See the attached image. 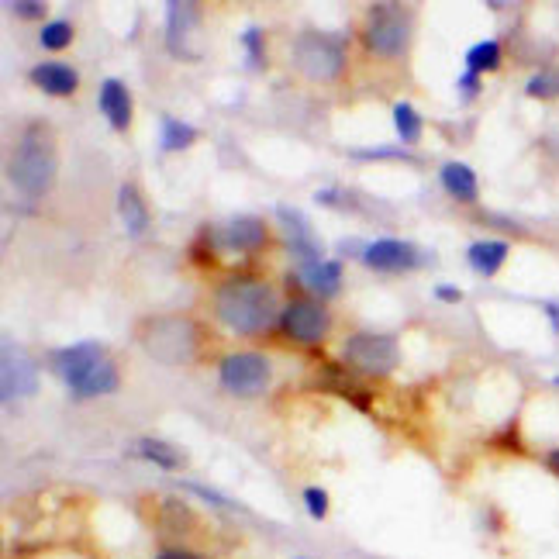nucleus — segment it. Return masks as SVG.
<instances>
[{
	"label": "nucleus",
	"instance_id": "nucleus-34",
	"mask_svg": "<svg viewBox=\"0 0 559 559\" xmlns=\"http://www.w3.org/2000/svg\"><path fill=\"white\" fill-rule=\"evenodd\" d=\"M187 490H194V494H197V497H201V501H208V504H214V508H232V501H228V497L214 494V490H208V487H201V484H187Z\"/></svg>",
	"mask_w": 559,
	"mask_h": 559
},
{
	"label": "nucleus",
	"instance_id": "nucleus-26",
	"mask_svg": "<svg viewBox=\"0 0 559 559\" xmlns=\"http://www.w3.org/2000/svg\"><path fill=\"white\" fill-rule=\"evenodd\" d=\"M394 125H397V135H401L404 145L421 142V118H418V111L411 104H397L394 107Z\"/></svg>",
	"mask_w": 559,
	"mask_h": 559
},
{
	"label": "nucleus",
	"instance_id": "nucleus-39",
	"mask_svg": "<svg viewBox=\"0 0 559 559\" xmlns=\"http://www.w3.org/2000/svg\"><path fill=\"white\" fill-rule=\"evenodd\" d=\"M156 559H201V556L187 553V549H166V553H159Z\"/></svg>",
	"mask_w": 559,
	"mask_h": 559
},
{
	"label": "nucleus",
	"instance_id": "nucleus-29",
	"mask_svg": "<svg viewBox=\"0 0 559 559\" xmlns=\"http://www.w3.org/2000/svg\"><path fill=\"white\" fill-rule=\"evenodd\" d=\"M242 45H245V56H249V66H252V70H259V66L266 63V56H263V32H259L256 25L245 28Z\"/></svg>",
	"mask_w": 559,
	"mask_h": 559
},
{
	"label": "nucleus",
	"instance_id": "nucleus-12",
	"mask_svg": "<svg viewBox=\"0 0 559 559\" xmlns=\"http://www.w3.org/2000/svg\"><path fill=\"white\" fill-rule=\"evenodd\" d=\"M277 218H280V225L287 228V245L294 249V256H297V270H301V266L325 263L304 214H297V211H290V208H277Z\"/></svg>",
	"mask_w": 559,
	"mask_h": 559
},
{
	"label": "nucleus",
	"instance_id": "nucleus-21",
	"mask_svg": "<svg viewBox=\"0 0 559 559\" xmlns=\"http://www.w3.org/2000/svg\"><path fill=\"white\" fill-rule=\"evenodd\" d=\"M501 63H504V49L497 38H484V42H477L473 49H466V73H473V76L497 73Z\"/></svg>",
	"mask_w": 559,
	"mask_h": 559
},
{
	"label": "nucleus",
	"instance_id": "nucleus-3",
	"mask_svg": "<svg viewBox=\"0 0 559 559\" xmlns=\"http://www.w3.org/2000/svg\"><path fill=\"white\" fill-rule=\"evenodd\" d=\"M294 66L315 83H335L346 70V38L328 32H301L294 42Z\"/></svg>",
	"mask_w": 559,
	"mask_h": 559
},
{
	"label": "nucleus",
	"instance_id": "nucleus-35",
	"mask_svg": "<svg viewBox=\"0 0 559 559\" xmlns=\"http://www.w3.org/2000/svg\"><path fill=\"white\" fill-rule=\"evenodd\" d=\"M435 297H439V301H446V304H459V301H463V290L453 287V283H439V287H435Z\"/></svg>",
	"mask_w": 559,
	"mask_h": 559
},
{
	"label": "nucleus",
	"instance_id": "nucleus-17",
	"mask_svg": "<svg viewBox=\"0 0 559 559\" xmlns=\"http://www.w3.org/2000/svg\"><path fill=\"white\" fill-rule=\"evenodd\" d=\"M294 277L301 280V287H308L311 294L332 297V294H339V287H342V263L339 259H325V263H315V266H301Z\"/></svg>",
	"mask_w": 559,
	"mask_h": 559
},
{
	"label": "nucleus",
	"instance_id": "nucleus-36",
	"mask_svg": "<svg viewBox=\"0 0 559 559\" xmlns=\"http://www.w3.org/2000/svg\"><path fill=\"white\" fill-rule=\"evenodd\" d=\"M459 94L477 97V94H480V76H473V73H463V76H459Z\"/></svg>",
	"mask_w": 559,
	"mask_h": 559
},
{
	"label": "nucleus",
	"instance_id": "nucleus-8",
	"mask_svg": "<svg viewBox=\"0 0 559 559\" xmlns=\"http://www.w3.org/2000/svg\"><path fill=\"white\" fill-rule=\"evenodd\" d=\"M328 328H332V318H328V311L321 308L318 301H311V297H297V301H290L287 308L280 311V332L287 335V339L301 342V346H315L328 335Z\"/></svg>",
	"mask_w": 559,
	"mask_h": 559
},
{
	"label": "nucleus",
	"instance_id": "nucleus-20",
	"mask_svg": "<svg viewBox=\"0 0 559 559\" xmlns=\"http://www.w3.org/2000/svg\"><path fill=\"white\" fill-rule=\"evenodd\" d=\"M118 211H121V221H125L128 235H145V228H149V211H145L139 190L132 187V183H125V187L118 190Z\"/></svg>",
	"mask_w": 559,
	"mask_h": 559
},
{
	"label": "nucleus",
	"instance_id": "nucleus-9",
	"mask_svg": "<svg viewBox=\"0 0 559 559\" xmlns=\"http://www.w3.org/2000/svg\"><path fill=\"white\" fill-rule=\"evenodd\" d=\"M52 370H56V377L63 380L66 387H70V394L76 387L83 384V380L90 377V373L97 370V366L107 359L104 346H97V342H80V346H66V349H56L52 352Z\"/></svg>",
	"mask_w": 559,
	"mask_h": 559
},
{
	"label": "nucleus",
	"instance_id": "nucleus-4",
	"mask_svg": "<svg viewBox=\"0 0 559 559\" xmlns=\"http://www.w3.org/2000/svg\"><path fill=\"white\" fill-rule=\"evenodd\" d=\"M145 352L159 363H190L197 356V325L187 318H152L139 332Z\"/></svg>",
	"mask_w": 559,
	"mask_h": 559
},
{
	"label": "nucleus",
	"instance_id": "nucleus-13",
	"mask_svg": "<svg viewBox=\"0 0 559 559\" xmlns=\"http://www.w3.org/2000/svg\"><path fill=\"white\" fill-rule=\"evenodd\" d=\"M363 263L380 273L411 270V266L418 263V252H415V245H408L401 239H377L363 249Z\"/></svg>",
	"mask_w": 559,
	"mask_h": 559
},
{
	"label": "nucleus",
	"instance_id": "nucleus-33",
	"mask_svg": "<svg viewBox=\"0 0 559 559\" xmlns=\"http://www.w3.org/2000/svg\"><path fill=\"white\" fill-rule=\"evenodd\" d=\"M352 159H411L408 152H401V149H356L352 152Z\"/></svg>",
	"mask_w": 559,
	"mask_h": 559
},
{
	"label": "nucleus",
	"instance_id": "nucleus-7",
	"mask_svg": "<svg viewBox=\"0 0 559 559\" xmlns=\"http://www.w3.org/2000/svg\"><path fill=\"white\" fill-rule=\"evenodd\" d=\"M270 359L259 352H228L218 366V380L228 394L235 397H256L270 387Z\"/></svg>",
	"mask_w": 559,
	"mask_h": 559
},
{
	"label": "nucleus",
	"instance_id": "nucleus-10",
	"mask_svg": "<svg viewBox=\"0 0 559 559\" xmlns=\"http://www.w3.org/2000/svg\"><path fill=\"white\" fill-rule=\"evenodd\" d=\"M38 390V370L28 359L25 349H18L14 342H4V401L14 397H32Z\"/></svg>",
	"mask_w": 559,
	"mask_h": 559
},
{
	"label": "nucleus",
	"instance_id": "nucleus-11",
	"mask_svg": "<svg viewBox=\"0 0 559 559\" xmlns=\"http://www.w3.org/2000/svg\"><path fill=\"white\" fill-rule=\"evenodd\" d=\"M197 21H201L197 4H180V0H173V4L166 7V42H170V52L176 59H194L190 38H194Z\"/></svg>",
	"mask_w": 559,
	"mask_h": 559
},
{
	"label": "nucleus",
	"instance_id": "nucleus-6",
	"mask_svg": "<svg viewBox=\"0 0 559 559\" xmlns=\"http://www.w3.org/2000/svg\"><path fill=\"white\" fill-rule=\"evenodd\" d=\"M342 363L356 377H387L401 363V349L390 335L377 332H356L342 346Z\"/></svg>",
	"mask_w": 559,
	"mask_h": 559
},
{
	"label": "nucleus",
	"instance_id": "nucleus-18",
	"mask_svg": "<svg viewBox=\"0 0 559 559\" xmlns=\"http://www.w3.org/2000/svg\"><path fill=\"white\" fill-rule=\"evenodd\" d=\"M439 180H442V187H446V194L453 197V201H459V204H477L480 183H477V173H473L466 163H446L439 170Z\"/></svg>",
	"mask_w": 559,
	"mask_h": 559
},
{
	"label": "nucleus",
	"instance_id": "nucleus-5",
	"mask_svg": "<svg viewBox=\"0 0 559 559\" xmlns=\"http://www.w3.org/2000/svg\"><path fill=\"white\" fill-rule=\"evenodd\" d=\"M411 38V14L401 4H373L363 28V45L380 59L404 56Z\"/></svg>",
	"mask_w": 559,
	"mask_h": 559
},
{
	"label": "nucleus",
	"instance_id": "nucleus-28",
	"mask_svg": "<svg viewBox=\"0 0 559 559\" xmlns=\"http://www.w3.org/2000/svg\"><path fill=\"white\" fill-rule=\"evenodd\" d=\"M38 42L45 45V49H52V52H59V49H66V45L73 42V25L70 21H45V28H42V35H38Z\"/></svg>",
	"mask_w": 559,
	"mask_h": 559
},
{
	"label": "nucleus",
	"instance_id": "nucleus-37",
	"mask_svg": "<svg viewBox=\"0 0 559 559\" xmlns=\"http://www.w3.org/2000/svg\"><path fill=\"white\" fill-rule=\"evenodd\" d=\"M542 463H546V470L559 480V446H556V449H549V453L542 456Z\"/></svg>",
	"mask_w": 559,
	"mask_h": 559
},
{
	"label": "nucleus",
	"instance_id": "nucleus-1",
	"mask_svg": "<svg viewBox=\"0 0 559 559\" xmlns=\"http://www.w3.org/2000/svg\"><path fill=\"white\" fill-rule=\"evenodd\" d=\"M214 315L225 328L239 335H259L280 321L277 294L270 283L256 277H232L214 290Z\"/></svg>",
	"mask_w": 559,
	"mask_h": 559
},
{
	"label": "nucleus",
	"instance_id": "nucleus-19",
	"mask_svg": "<svg viewBox=\"0 0 559 559\" xmlns=\"http://www.w3.org/2000/svg\"><path fill=\"white\" fill-rule=\"evenodd\" d=\"M508 242L501 239H484V242H473L470 252H466V259H470L473 273H480V277H494L497 270L504 266V259H508Z\"/></svg>",
	"mask_w": 559,
	"mask_h": 559
},
{
	"label": "nucleus",
	"instance_id": "nucleus-27",
	"mask_svg": "<svg viewBox=\"0 0 559 559\" xmlns=\"http://www.w3.org/2000/svg\"><path fill=\"white\" fill-rule=\"evenodd\" d=\"M525 94L535 97V101H553V97H559V70H539L535 76H528Z\"/></svg>",
	"mask_w": 559,
	"mask_h": 559
},
{
	"label": "nucleus",
	"instance_id": "nucleus-16",
	"mask_svg": "<svg viewBox=\"0 0 559 559\" xmlns=\"http://www.w3.org/2000/svg\"><path fill=\"white\" fill-rule=\"evenodd\" d=\"M32 83L52 97H70L80 87V73L66 63H38L32 70Z\"/></svg>",
	"mask_w": 559,
	"mask_h": 559
},
{
	"label": "nucleus",
	"instance_id": "nucleus-24",
	"mask_svg": "<svg viewBox=\"0 0 559 559\" xmlns=\"http://www.w3.org/2000/svg\"><path fill=\"white\" fill-rule=\"evenodd\" d=\"M190 528H194V515H190L187 504H180L176 497H166L163 511H159V532H163L166 539H180Z\"/></svg>",
	"mask_w": 559,
	"mask_h": 559
},
{
	"label": "nucleus",
	"instance_id": "nucleus-15",
	"mask_svg": "<svg viewBox=\"0 0 559 559\" xmlns=\"http://www.w3.org/2000/svg\"><path fill=\"white\" fill-rule=\"evenodd\" d=\"M97 104H101V114L111 121L114 132H128V125H132V94H128L125 83H121V80H104Z\"/></svg>",
	"mask_w": 559,
	"mask_h": 559
},
{
	"label": "nucleus",
	"instance_id": "nucleus-40",
	"mask_svg": "<svg viewBox=\"0 0 559 559\" xmlns=\"http://www.w3.org/2000/svg\"><path fill=\"white\" fill-rule=\"evenodd\" d=\"M553 384H556V387H559V377H553Z\"/></svg>",
	"mask_w": 559,
	"mask_h": 559
},
{
	"label": "nucleus",
	"instance_id": "nucleus-30",
	"mask_svg": "<svg viewBox=\"0 0 559 559\" xmlns=\"http://www.w3.org/2000/svg\"><path fill=\"white\" fill-rule=\"evenodd\" d=\"M211 235H214L211 228H201L194 249H190V259H194L197 266H214V242L218 239H211Z\"/></svg>",
	"mask_w": 559,
	"mask_h": 559
},
{
	"label": "nucleus",
	"instance_id": "nucleus-14",
	"mask_svg": "<svg viewBox=\"0 0 559 559\" xmlns=\"http://www.w3.org/2000/svg\"><path fill=\"white\" fill-rule=\"evenodd\" d=\"M221 245H228V249L235 252H256L266 245V225L263 218H252V214H239V218H232L225 225V232L218 235Z\"/></svg>",
	"mask_w": 559,
	"mask_h": 559
},
{
	"label": "nucleus",
	"instance_id": "nucleus-25",
	"mask_svg": "<svg viewBox=\"0 0 559 559\" xmlns=\"http://www.w3.org/2000/svg\"><path fill=\"white\" fill-rule=\"evenodd\" d=\"M197 142V128L183 125L176 118H163L159 121V149L163 152H183L187 145Z\"/></svg>",
	"mask_w": 559,
	"mask_h": 559
},
{
	"label": "nucleus",
	"instance_id": "nucleus-32",
	"mask_svg": "<svg viewBox=\"0 0 559 559\" xmlns=\"http://www.w3.org/2000/svg\"><path fill=\"white\" fill-rule=\"evenodd\" d=\"M7 11H14L18 18H25V21L45 18V4H38V0H7Z\"/></svg>",
	"mask_w": 559,
	"mask_h": 559
},
{
	"label": "nucleus",
	"instance_id": "nucleus-23",
	"mask_svg": "<svg viewBox=\"0 0 559 559\" xmlns=\"http://www.w3.org/2000/svg\"><path fill=\"white\" fill-rule=\"evenodd\" d=\"M135 453H139L145 463L163 466V470H183V463H187V456H183L176 446H170V442H163V439H139Z\"/></svg>",
	"mask_w": 559,
	"mask_h": 559
},
{
	"label": "nucleus",
	"instance_id": "nucleus-31",
	"mask_svg": "<svg viewBox=\"0 0 559 559\" xmlns=\"http://www.w3.org/2000/svg\"><path fill=\"white\" fill-rule=\"evenodd\" d=\"M304 508H308L311 518H318L321 522V518L328 515V494L321 487H308L304 490Z\"/></svg>",
	"mask_w": 559,
	"mask_h": 559
},
{
	"label": "nucleus",
	"instance_id": "nucleus-22",
	"mask_svg": "<svg viewBox=\"0 0 559 559\" xmlns=\"http://www.w3.org/2000/svg\"><path fill=\"white\" fill-rule=\"evenodd\" d=\"M114 390H118V366H114L111 359H104V363L97 366V370L73 390V397H76V401H87V397L114 394Z\"/></svg>",
	"mask_w": 559,
	"mask_h": 559
},
{
	"label": "nucleus",
	"instance_id": "nucleus-38",
	"mask_svg": "<svg viewBox=\"0 0 559 559\" xmlns=\"http://www.w3.org/2000/svg\"><path fill=\"white\" fill-rule=\"evenodd\" d=\"M542 308H546V315H549V325H553V332L559 335V304H556V301H546V304H542Z\"/></svg>",
	"mask_w": 559,
	"mask_h": 559
},
{
	"label": "nucleus",
	"instance_id": "nucleus-2",
	"mask_svg": "<svg viewBox=\"0 0 559 559\" xmlns=\"http://www.w3.org/2000/svg\"><path fill=\"white\" fill-rule=\"evenodd\" d=\"M56 139L45 125H28L7 159V180L25 197H45L56 180Z\"/></svg>",
	"mask_w": 559,
	"mask_h": 559
}]
</instances>
